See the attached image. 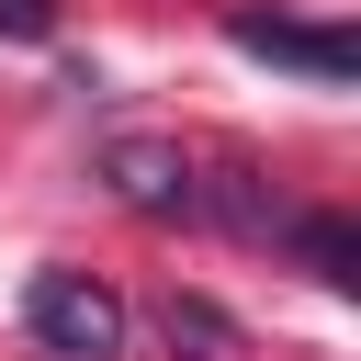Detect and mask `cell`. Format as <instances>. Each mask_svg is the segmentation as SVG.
Returning a JSON list of instances; mask_svg holds the SVG:
<instances>
[{
	"mask_svg": "<svg viewBox=\"0 0 361 361\" xmlns=\"http://www.w3.org/2000/svg\"><path fill=\"white\" fill-rule=\"evenodd\" d=\"M23 327H34V350H56V361H113V350H124V293L90 282V271H34V282H23Z\"/></svg>",
	"mask_w": 361,
	"mask_h": 361,
	"instance_id": "cell-1",
	"label": "cell"
},
{
	"mask_svg": "<svg viewBox=\"0 0 361 361\" xmlns=\"http://www.w3.org/2000/svg\"><path fill=\"white\" fill-rule=\"evenodd\" d=\"M248 56H271V68H305L316 90H350V68H361V45L338 34V23H282V11H237L226 23Z\"/></svg>",
	"mask_w": 361,
	"mask_h": 361,
	"instance_id": "cell-2",
	"label": "cell"
},
{
	"mask_svg": "<svg viewBox=\"0 0 361 361\" xmlns=\"http://www.w3.org/2000/svg\"><path fill=\"white\" fill-rule=\"evenodd\" d=\"M102 169H113V192H124L135 214H203L192 158H180V147H158V135H113V147H102Z\"/></svg>",
	"mask_w": 361,
	"mask_h": 361,
	"instance_id": "cell-3",
	"label": "cell"
},
{
	"mask_svg": "<svg viewBox=\"0 0 361 361\" xmlns=\"http://www.w3.org/2000/svg\"><path fill=\"white\" fill-rule=\"evenodd\" d=\"M282 237L305 248V271H316V282H338V293L361 282V226H350V214H282Z\"/></svg>",
	"mask_w": 361,
	"mask_h": 361,
	"instance_id": "cell-4",
	"label": "cell"
},
{
	"mask_svg": "<svg viewBox=\"0 0 361 361\" xmlns=\"http://www.w3.org/2000/svg\"><path fill=\"white\" fill-rule=\"evenodd\" d=\"M169 350H237V327L214 305H169Z\"/></svg>",
	"mask_w": 361,
	"mask_h": 361,
	"instance_id": "cell-5",
	"label": "cell"
},
{
	"mask_svg": "<svg viewBox=\"0 0 361 361\" xmlns=\"http://www.w3.org/2000/svg\"><path fill=\"white\" fill-rule=\"evenodd\" d=\"M0 34H56V0H0Z\"/></svg>",
	"mask_w": 361,
	"mask_h": 361,
	"instance_id": "cell-6",
	"label": "cell"
}]
</instances>
